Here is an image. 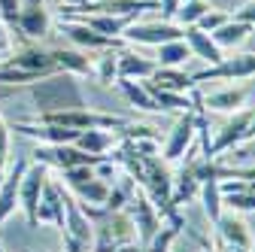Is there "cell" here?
I'll list each match as a JSON object with an SVG mask.
<instances>
[{
	"label": "cell",
	"instance_id": "1",
	"mask_svg": "<svg viewBox=\"0 0 255 252\" xmlns=\"http://www.w3.org/2000/svg\"><path fill=\"white\" fill-rule=\"evenodd\" d=\"M27 91H30V104L37 107V116L88 107L85 94H82V85H79L76 76H70V73L46 76V79H40V82H34V85H27Z\"/></svg>",
	"mask_w": 255,
	"mask_h": 252
},
{
	"label": "cell",
	"instance_id": "2",
	"mask_svg": "<svg viewBox=\"0 0 255 252\" xmlns=\"http://www.w3.org/2000/svg\"><path fill=\"white\" fill-rule=\"evenodd\" d=\"M30 161H37L43 167H55V170H70V167H98L110 158H94V155H85L76 146H46V143H40L30 152Z\"/></svg>",
	"mask_w": 255,
	"mask_h": 252
},
{
	"label": "cell",
	"instance_id": "3",
	"mask_svg": "<svg viewBox=\"0 0 255 252\" xmlns=\"http://www.w3.org/2000/svg\"><path fill=\"white\" fill-rule=\"evenodd\" d=\"M170 40H182V27L164 18H155V21H134L128 24V30L122 34V43H131V46H164Z\"/></svg>",
	"mask_w": 255,
	"mask_h": 252
},
{
	"label": "cell",
	"instance_id": "4",
	"mask_svg": "<svg viewBox=\"0 0 255 252\" xmlns=\"http://www.w3.org/2000/svg\"><path fill=\"white\" fill-rule=\"evenodd\" d=\"M3 64H9L15 70H24L30 76H37V79H46V76H55L58 73L55 58H52V49H43L37 43H24L21 49H12L3 58Z\"/></svg>",
	"mask_w": 255,
	"mask_h": 252
},
{
	"label": "cell",
	"instance_id": "5",
	"mask_svg": "<svg viewBox=\"0 0 255 252\" xmlns=\"http://www.w3.org/2000/svg\"><path fill=\"white\" fill-rule=\"evenodd\" d=\"M195 137H198V113L195 110L179 113L170 134H167V140H164V146H161V161L170 164V161L185 158V152L195 146Z\"/></svg>",
	"mask_w": 255,
	"mask_h": 252
},
{
	"label": "cell",
	"instance_id": "6",
	"mask_svg": "<svg viewBox=\"0 0 255 252\" xmlns=\"http://www.w3.org/2000/svg\"><path fill=\"white\" fill-rule=\"evenodd\" d=\"M252 76H255V52H237V55H225L213 67L191 73V82L198 88L201 82H210V79H252Z\"/></svg>",
	"mask_w": 255,
	"mask_h": 252
},
{
	"label": "cell",
	"instance_id": "7",
	"mask_svg": "<svg viewBox=\"0 0 255 252\" xmlns=\"http://www.w3.org/2000/svg\"><path fill=\"white\" fill-rule=\"evenodd\" d=\"M49 179V167L30 161L24 176H21V185H18V210L24 213L27 219V228H40L37 225V207H40V195H43V185Z\"/></svg>",
	"mask_w": 255,
	"mask_h": 252
},
{
	"label": "cell",
	"instance_id": "8",
	"mask_svg": "<svg viewBox=\"0 0 255 252\" xmlns=\"http://www.w3.org/2000/svg\"><path fill=\"white\" fill-rule=\"evenodd\" d=\"M128 216H131V225H134V231H137V237H140V246L146 249L149 246V240L158 234V228H161V213L155 210V204L140 192L131 195V201H128Z\"/></svg>",
	"mask_w": 255,
	"mask_h": 252
},
{
	"label": "cell",
	"instance_id": "9",
	"mask_svg": "<svg viewBox=\"0 0 255 252\" xmlns=\"http://www.w3.org/2000/svg\"><path fill=\"white\" fill-rule=\"evenodd\" d=\"M249 119H252V110L243 107L237 113H231V119L219 128L216 140L210 143L207 149V158H219L222 152H228V149H237L240 143H246V128H249Z\"/></svg>",
	"mask_w": 255,
	"mask_h": 252
},
{
	"label": "cell",
	"instance_id": "10",
	"mask_svg": "<svg viewBox=\"0 0 255 252\" xmlns=\"http://www.w3.org/2000/svg\"><path fill=\"white\" fill-rule=\"evenodd\" d=\"M58 30H61V34H67V40L79 52H104V49H119L122 46V40H110V37L98 34V30L85 27L76 18H58Z\"/></svg>",
	"mask_w": 255,
	"mask_h": 252
},
{
	"label": "cell",
	"instance_id": "11",
	"mask_svg": "<svg viewBox=\"0 0 255 252\" xmlns=\"http://www.w3.org/2000/svg\"><path fill=\"white\" fill-rule=\"evenodd\" d=\"M9 131H15V134H21V137H30V140H37V143H46V146H73L76 137H79V131L61 128V125L34 122V119L9 125Z\"/></svg>",
	"mask_w": 255,
	"mask_h": 252
},
{
	"label": "cell",
	"instance_id": "12",
	"mask_svg": "<svg viewBox=\"0 0 255 252\" xmlns=\"http://www.w3.org/2000/svg\"><path fill=\"white\" fill-rule=\"evenodd\" d=\"M15 30L24 40H43L52 30V15L46 9V0H21V12Z\"/></svg>",
	"mask_w": 255,
	"mask_h": 252
},
{
	"label": "cell",
	"instance_id": "13",
	"mask_svg": "<svg viewBox=\"0 0 255 252\" xmlns=\"http://www.w3.org/2000/svg\"><path fill=\"white\" fill-rule=\"evenodd\" d=\"M27 164H30V158H15V161H9V170L0 176V225L18 210V185H21Z\"/></svg>",
	"mask_w": 255,
	"mask_h": 252
},
{
	"label": "cell",
	"instance_id": "14",
	"mask_svg": "<svg viewBox=\"0 0 255 252\" xmlns=\"http://www.w3.org/2000/svg\"><path fill=\"white\" fill-rule=\"evenodd\" d=\"M37 225L64 228V185L58 179H46L40 207H37Z\"/></svg>",
	"mask_w": 255,
	"mask_h": 252
},
{
	"label": "cell",
	"instance_id": "15",
	"mask_svg": "<svg viewBox=\"0 0 255 252\" xmlns=\"http://www.w3.org/2000/svg\"><path fill=\"white\" fill-rule=\"evenodd\" d=\"M216 240L252 252V231H249V225L243 222V216H240V213H231V210L222 213V216L216 219Z\"/></svg>",
	"mask_w": 255,
	"mask_h": 252
},
{
	"label": "cell",
	"instance_id": "16",
	"mask_svg": "<svg viewBox=\"0 0 255 252\" xmlns=\"http://www.w3.org/2000/svg\"><path fill=\"white\" fill-rule=\"evenodd\" d=\"M182 40H185V46L191 49V58H201L207 67L219 64V61L225 58V52L213 43V37L204 34V30H198L195 24H191V27H182Z\"/></svg>",
	"mask_w": 255,
	"mask_h": 252
},
{
	"label": "cell",
	"instance_id": "17",
	"mask_svg": "<svg viewBox=\"0 0 255 252\" xmlns=\"http://www.w3.org/2000/svg\"><path fill=\"white\" fill-rule=\"evenodd\" d=\"M155 58H146L143 52H134V49H122L119 52V79H140L146 82L152 73H155Z\"/></svg>",
	"mask_w": 255,
	"mask_h": 252
},
{
	"label": "cell",
	"instance_id": "18",
	"mask_svg": "<svg viewBox=\"0 0 255 252\" xmlns=\"http://www.w3.org/2000/svg\"><path fill=\"white\" fill-rule=\"evenodd\" d=\"M246 98H249V91L243 85H228L222 91H213L207 98H201V104H204V110H213V113H237V110H243Z\"/></svg>",
	"mask_w": 255,
	"mask_h": 252
},
{
	"label": "cell",
	"instance_id": "19",
	"mask_svg": "<svg viewBox=\"0 0 255 252\" xmlns=\"http://www.w3.org/2000/svg\"><path fill=\"white\" fill-rule=\"evenodd\" d=\"M152 88H161V91H176V94H188L195 91V82L182 67H155V73L146 79Z\"/></svg>",
	"mask_w": 255,
	"mask_h": 252
},
{
	"label": "cell",
	"instance_id": "20",
	"mask_svg": "<svg viewBox=\"0 0 255 252\" xmlns=\"http://www.w3.org/2000/svg\"><path fill=\"white\" fill-rule=\"evenodd\" d=\"M76 149H82L85 155H94V158H110V152L116 149V137L113 131H104V128H94V131H79Z\"/></svg>",
	"mask_w": 255,
	"mask_h": 252
},
{
	"label": "cell",
	"instance_id": "21",
	"mask_svg": "<svg viewBox=\"0 0 255 252\" xmlns=\"http://www.w3.org/2000/svg\"><path fill=\"white\" fill-rule=\"evenodd\" d=\"M252 30H255V27H249V24H243V21H237V18H228L219 30H213L210 37H213V43H216L222 52H225V49L234 52V49H240V46L252 37Z\"/></svg>",
	"mask_w": 255,
	"mask_h": 252
},
{
	"label": "cell",
	"instance_id": "22",
	"mask_svg": "<svg viewBox=\"0 0 255 252\" xmlns=\"http://www.w3.org/2000/svg\"><path fill=\"white\" fill-rule=\"evenodd\" d=\"M55 67L58 73H70V76H91V58L79 49H52Z\"/></svg>",
	"mask_w": 255,
	"mask_h": 252
},
{
	"label": "cell",
	"instance_id": "23",
	"mask_svg": "<svg viewBox=\"0 0 255 252\" xmlns=\"http://www.w3.org/2000/svg\"><path fill=\"white\" fill-rule=\"evenodd\" d=\"M116 85H119V91L128 98V104H131V107H137L143 113H158V104H155V98L149 94L146 82H140V79H116Z\"/></svg>",
	"mask_w": 255,
	"mask_h": 252
},
{
	"label": "cell",
	"instance_id": "24",
	"mask_svg": "<svg viewBox=\"0 0 255 252\" xmlns=\"http://www.w3.org/2000/svg\"><path fill=\"white\" fill-rule=\"evenodd\" d=\"M91 76L101 85H116V79H119V52L116 49L98 52V58H91Z\"/></svg>",
	"mask_w": 255,
	"mask_h": 252
},
{
	"label": "cell",
	"instance_id": "25",
	"mask_svg": "<svg viewBox=\"0 0 255 252\" xmlns=\"http://www.w3.org/2000/svg\"><path fill=\"white\" fill-rule=\"evenodd\" d=\"M146 88H149V94L155 98V104H158V113H188V110H195V98H188V94H176V91H161V88H152L149 82H146Z\"/></svg>",
	"mask_w": 255,
	"mask_h": 252
},
{
	"label": "cell",
	"instance_id": "26",
	"mask_svg": "<svg viewBox=\"0 0 255 252\" xmlns=\"http://www.w3.org/2000/svg\"><path fill=\"white\" fill-rule=\"evenodd\" d=\"M188 58H191V49L185 46V40H170V43H164V46H158L155 64H158V67H185Z\"/></svg>",
	"mask_w": 255,
	"mask_h": 252
},
{
	"label": "cell",
	"instance_id": "27",
	"mask_svg": "<svg viewBox=\"0 0 255 252\" xmlns=\"http://www.w3.org/2000/svg\"><path fill=\"white\" fill-rule=\"evenodd\" d=\"M198 195H201V201H204V213H207V219L216 225V219L225 213V207H222V192H219V179H204Z\"/></svg>",
	"mask_w": 255,
	"mask_h": 252
},
{
	"label": "cell",
	"instance_id": "28",
	"mask_svg": "<svg viewBox=\"0 0 255 252\" xmlns=\"http://www.w3.org/2000/svg\"><path fill=\"white\" fill-rule=\"evenodd\" d=\"M207 9H210L207 0H188V3H179V9H176V15H173V24L191 27V24L201 21V15H204Z\"/></svg>",
	"mask_w": 255,
	"mask_h": 252
},
{
	"label": "cell",
	"instance_id": "29",
	"mask_svg": "<svg viewBox=\"0 0 255 252\" xmlns=\"http://www.w3.org/2000/svg\"><path fill=\"white\" fill-rule=\"evenodd\" d=\"M222 207H228L231 213H255V188L246 185L243 192L222 195Z\"/></svg>",
	"mask_w": 255,
	"mask_h": 252
},
{
	"label": "cell",
	"instance_id": "30",
	"mask_svg": "<svg viewBox=\"0 0 255 252\" xmlns=\"http://www.w3.org/2000/svg\"><path fill=\"white\" fill-rule=\"evenodd\" d=\"M228 18H231V12H225V9H213V6H210V9L201 15V21H198L195 27H198V30H204V34H213V30H219Z\"/></svg>",
	"mask_w": 255,
	"mask_h": 252
},
{
	"label": "cell",
	"instance_id": "31",
	"mask_svg": "<svg viewBox=\"0 0 255 252\" xmlns=\"http://www.w3.org/2000/svg\"><path fill=\"white\" fill-rule=\"evenodd\" d=\"M18 12H21V0H0V21H3L6 27L15 30V24H18Z\"/></svg>",
	"mask_w": 255,
	"mask_h": 252
},
{
	"label": "cell",
	"instance_id": "32",
	"mask_svg": "<svg viewBox=\"0 0 255 252\" xmlns=\"http://www.w3.org/2000/svg\"><path fill=\"white\" fill-rule=\"evenodd\" d=\"M9 137H12V131H9L6 119L0 116V161L3 164H9Z\"/></svg>",
	"mask_w": 255,
	"mask_h": 252
},
{
	"label": "cell",
	"instance_id": "33",
	"mask_svg": "<svg viewBox=\"0 0 255 252\" xmlns=\"http://www.w3.org/2000/svg\"><path fill=\"white\" fill-rule=\"evenodd\" d=\"M231 18H237V21H243V24H249V27H255V0H246V3H243V6H237Z\"/></svg>",
	"mask_w": 255,
	"mask_h": 252
},
{
	"label": "cell",
	"instance_id": "34",
	"mask_svg": "<svg viewBox=\"0 0 255 252\" xmlns=\"http://www.w3.org/2000/svg\"><path fill=\"white\" fill-rule=\"evenodd\" d=\"M155 3H158V9H161L164 21H173V15L179 9V0H155Z\"/></svg>",
	"mask_w": 255,
	"mask_h": 252
},
{
	"label": "cell",
	"instance_id": "35",
	"mask_svg": "<svg viewBox=\"0 0 255 252\" xmlns=\"http://www.w3.org/2000/svg\"><path fill=\"white\" fill-rule=\"evenodd\" d=\"M12 52V37H9V27L0 21V58H6Z\"/></svg>",
	"mask_w": 255,
	"mask_h": 252
},
{
	"label": "cell",
	"instance_id": "36",
	"mask_svg": "<svg viewBox=\"0 0 255 252\" xmlns=\"http://www.w3.org/2000/svg\"><path fill=\"white\" fill-rule=\"evenodd\" d=\"M116 252H146L140 243H122V246H116Z\"/></svg>",
	"mask_w": 255,
	"mask_h": 252
},
{
	"label": "cell",
	"instance_id": "37",
	"mask_svg": "<svg viewBox=\"0 0 255 252\" xmlns=\"http://www.w3.org/2000/svg\"><path fill=\"white\" fill-rule=\"evenodd\" d=\"M85 3H91V0H61V9L67 6V9H79V6H85Z\"/></svg>",
	"mask_w": 255,
	"mask_h": 252
},
{
	"label": "cell",
	"instance_id": "38",
	"mask_svg": "<svg viewBox=\"0 0 255 252\" xmlns=\"http://www.w3.org/2000/svg\"><path fill=\"white\" fill-rule=\"evenodd\" d=\"M246 140H255V110H252V119H249V128H246Z\"/></svg>",
	"mask_w": 255,
	"mask_h": 252
},
{
	"label": "cell",
	"instance_id": "39",
	"mask_svg": "<svg viewBox=\"0 0 255 252\" xmlns=\"http://www.w3.org/2000/svg\"><path fill=\"white\" fill-rule=\"evenodd\" d=\"M219 252H249V249H240V246H228V243H219Z\"/></svg>",
	"mask_w": 255,
	"mask_h": 252
},
{
	"label": "cell",
	"instance_id": "40",
	"mask_svg": "<svg viewBox=\"0 0 255 252\" xmlns=\"http://www.w3.org/2000/svg\"><path fill=\"white\" fill-rule=\"evenodd\" d=\"M3 167H6V164H3V161H0V176H3Z\"/></svg>",
	"mask_w": 255,
	"mask_h": 252
},
{
	"label": "cell",
	"instance_id": "41",
	"mask_svg": "<svg viewBox=\"0 0 255 252\" xmlns=\"http://www.w3.org/2000/svg\"><path fill=\"white\" fill-rule=\"evenodd\" d=\"M0 252H6V249H3V243H0Z\"/></svg>",
	"mask_w": 255,
	"mask_h": 252
},
{
	"label": "cell",
	"instance_id": "42",
	"mask_svg": "<svg viewBox=\"0 0 255 252\" xmlns=\"http://www.w3.org/2000/svg\"><path fill=\"white\" fill-rule=\"evenodd\" d=\"M179 3H188V0H179Z\"/></svg>",
	"mask_w": 255,
	"mask_h": 252
},
{
	"label": "cell",
	"instance_id": "43",
	"mask_svg": "<svg viewBox=\"0 0 255 252\" xmlns=\"http://www.w3.org/2000/svg\"><path fill=\"white\" fill-rule=\"evenodd\" d=\"M24 252H34V249H24Z\"/></svg>",
	"mask_w": 255,
	"mask_h": 252
}]
</instances>
